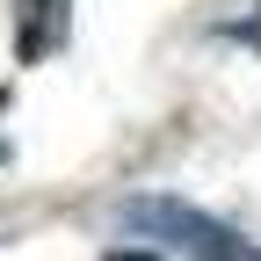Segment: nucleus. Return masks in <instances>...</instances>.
<instances>
[{
	"mask_svg": "<svg viewBox=\"0 0 261 261\" xmlns=\"http://www.w3.org/2000/svg\"><path fill=\"white\" fill-rule=\"evenodd\" d=\"M0 109H8V94H0ZM0 152H8V145H0Z\"/></svg>",
	"mask_w": 261,
	"mask_h": 261,
	"instance_id": "4",
	"label": "nucleus"
},
{
	"mask_svg": "<svg viewBox=\"0 0 261 261\" xmlns=\"http://www.w3.org/2000/svg\"><path fill=\"white\" fill-rule=\"evenodd\" d=\"M109 261H160V254H145V247H123V254H109Z\"/></svg>",
	"mask_w": 261,
	"mask_h": 261,
	"instance_id": "3",
	"label": "nucleus"
},
{
	"mask_svg": "<svg viewBox=\"0 0 261 261\" xmlns=\"http://www.w3.org/2000/svg\"><path fill=\"white\" fill-rule=\"evenodd\" d=\"M65 44V0H15V51L29 58H51Z\"/></svg>",
	"mask_w": 261,
	"mask_h": 261,
	"instance_id": "2",
	"label": "nucleus"
},
{
	"mask_svg": "<svg viewBox=\"0 0 261 261\" xmlns=\"http://www.w3.org/2000/svg\"><path fill=\"white\" fill-rule=\"evenodd\" d=\"M123 225H138V232H152V240H174L189 261H261L232 225L189 211V203H174V196H130V203H123Z\"/></svg>",
	"mask_w": 261,
	"mask_h": 261,
	"instance_id": "1",
	"label": "nucleus"
}]
</instances>
